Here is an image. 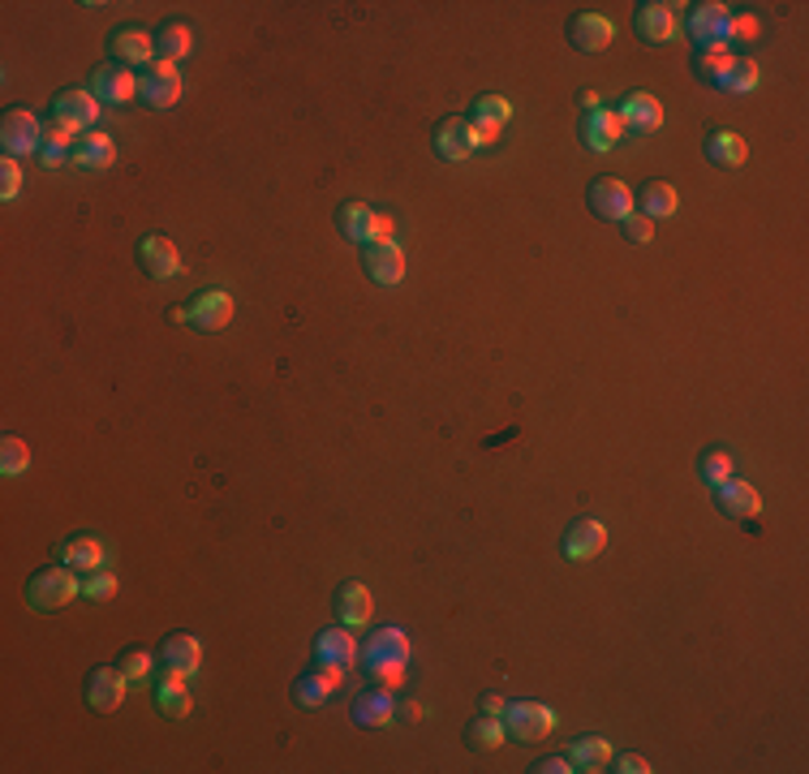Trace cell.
I'll return each mask as SVG.
<instances>
[{"instance_id":"1","label":"cell","mask_w":809,"mask_h":774,"mask_svg":"<svg viewBox=\"0 0 809 774\" xmlns=\"http://www.w3.org/2000/svg\"><path fill=\"white\" fill-rule=\"evenodd\" d=\"M409 655H413V646H409V637H404V628L397 624H384V628H375L370 637H366L363 646V667L370 671V680H379V684H397L404 676V667H409Z\"/></svg>"},{"instance_id":"2","label":"cell","mask_w":809,"mask_h":774,"mask_svg":"<svg viewBox=\"0 0 809 774\" xmlns=\"http://www.w3.org/2000/svg\"><path fill=\"white\" fill-rule=\"evenodd\" d=\"M74 598H82V580L78 568H70V564L43 568L27 580V607H35V611H61Z\"/></svg>"},{"instance_id":"3","label":"cell","mask_w":809,"mask_h":774,"mask_svg":"<svg viewBox=\"0 0 809 774\" xmlns=\"http://www.w3.org/2000/svg\"><path fill=\"white\" fill-rule=\"evenodd\" d=\"M504 732L508 740H517V744H534V740H547V735L556 732V710L551 705H543V701H508L504 705Z\"/></svg>"},{"instance_id":"4","label":"cell","mask_w":809,"mask_h":774,"mask_svg":"<svg viewBox=\"0 0 809 774\" xmlns=\"http://www.w3.org/2000/svg\"><path fill=\"white\" fill-rule=\"evenodd\" d=\"M728 22L732 9L719 0H706V4H693L689 9V39L697 43V52H728Z\"/></svg>"},{"instance_id":"5","label":"cell","mask_w":809,"mask_h":774,"mask_svg":"<svg viewBox=\"0 0 809 774\" xmlns=\"http://www.w3.org/2000/svg\"><path fill=\"white\" fill-rule=\"evenodd\" d=\"M336 229L345 232L349 241H358V245H375V241H392L397 220L384 216V211H370L366 202H345L336 211Z\"/></svg>"},{"instance_id":"6","label":"cell","mask_w":809,"mask_h":774,"mask_svg":"<svg viewBox=\"0 0 809 774\" xmlns=\"http://www.w3.org/2000/svg\"><path fill=\"white\" fill-rule=\"evenodd\" d=\"M233 310H238V302L224 289H202L190 306L177 310V323H190L195 332H224L233 323Z\"/></svg>"},{"instance_id":"7","label":"cell","mask_w":809,"mask_h":774,"mask_svg":"<svg viewBox=\"0 0 809 774\" xmlns=\"http://www.w3.org/2000/svg\"><path fill=\"white\" fill-rule=\"evenodd\" d=\"M138 100H143L147 108H156V113L172 108V104L181 100V74H177V65L156 56V61L138 74Z\"/></svg>"},{"instance_id":"8","label":"cell","mask_w":809,"mask_h":774,"mask_svg":"<svg viewBox=\"0 0 809 774\" xmlns=\"http://www.w3.org/2000/svg\"><path fill=\"white\" fill-rule=\"evenodd\" d=\"M52 121L65 129V134H91L95 129V121H99V100L91 95V91H82V86H74V91H61L56 100H52Z\"/></svg>"},{"instance_id":"9","label":"cell","mask_w":809,"mask_h":774,"mask_svg":"<svg viewBox=\"0 0 809 774\" xmlns=\"http://www.w3.org/2000/svg\"><path fill=\"white\" fill-rule=\"evenodd\" d=\"M0 147L9 159H22V155L40 151L43 147V125L31 108H9L0 121Z\"/></svg>"},{"instance_id":"10","label":"cell","mask_w":809,"mask_h":774,"mask_svg":"<svg viewBox=\"0 0 809 774\" xmlns=\"http://www.w3.org/2000/svg\"><path fill=\"white\" fill-rule=\"evenodd\" d=\"M633 31H638V39H647V43H672L676 31H681V4H672V0H647V4H638Z\"/></svg>"},{"instance_id":"11","label":"cell","mask_w":809,"mask_h":774,"mask_svg":"<svg viewBox=\"0 0 809 774\" xmlns=\"http://www.w3.org/2000/svg\"><path fill=\"white\" fill-rule=\"evenodd\" d=\"M138 263L143 271L151 275V280H177L181 275V250H177V241L172 237H164V232H151V237H143L138 241Z\"/></svg>"},{"instance_id":"12","label":"cell","mask_w":809,"mask_h":774,"mask_svg":"<svg viewBox=\"0 0 809 774\" xmlns=\"http://www.w3.org/2000/svg\"><path fill=\"white\" fill-rule=\"evenodd\" d=\"M431 143H435V155L448 159V164H461V159H470V155L483 147L479 134H474V125H470V116H452L444 125H435Z\"/></svg>"},{"instance_id":"13","label":"cell","mask_w":809,"mask_h":774,"mask_svg":"<svg viewBox=\"0 0 809 774\" xmlns=\"http://www.w3.org/2000/svg\"><path fill=\"white\" fill-rule=\"evenodd\" d=\"M590 211L599 216V220H616V224H624L638 207H633V190L624 186V181H616V177H599L595 186H590Z\"/></svg>"},{"instance_id":"14","label":"cell","mask_w":809,"mask_h":774,"mask_svg":"<svg viewBox=\"0 0 809 774\" xmlns=\"http://www.w3.org/2000/svg\"><path fill=\"white\" fill-rule=\"evenodd\" d=\"M711 500H715V508L728 521H758V512H763V495L749 482H740V478H728V482L711 487Z\"/></svg>"},{"instance_id":"15","label":"cell","mask_w":809,"mask_h":774,"mask_svg":"<svg viewBox=\"0 0 809 774\" xmlns=\"http://www.w3.org/2000/svg\"><path fill=\"white\" fill-rule=\"evenodd\" d=\"M603 546H607V525L599 521V516H581V521H572V525L565 530V538H560V551H565V559H572V564L595 559Z\"/></svg>"},{"instance_id":"16","label":"cell","mask_w":809,"mask_h":774,"mask_svg":"<svg viewBox=\"0 0 809 774\" xmlns=\"http://www.w3.org/2000/svg\"><path fill=\"white\" fill-rule=\"evenodd\" d=\"M108 52L117 56V65H129V70H147L156 61V35L143 31V27H122L108 39Z\"/></svg>"},{"instance_id":"17","label":"cell","mask_w":809,"mask_h":774,"mask_svg":"<svg viewBox=\"0 0 809 774\" xmlns=\"http://www.w3.org/2000/svg\"><path fill=\"white\" fill-rule=\"evenodd\" d=\"M91 95L99 104H117L122 108L129 100H138V74L129 65H104V70L91 74Z\"/></svg>"},{"instance_id":"18","label":"cell","mask_w":809,"mask_h":774,"mask_svg":"<svg viewBox=\"0 0 809 774\" xmlns=\"http://www.w3.org/2000/svg\"><path fill=\"white\" fill-rule=\"evenodd\" d=\"M363 263L366 275L384 289H397L404 280V250L397 241H375V245H363Z\"/></svg>"},{"instance_id":"19","label":"cell","mask_w":809,"mask_h":774,"mask_svg":"<svg viewBox=\"0 0 809 774\" xmlns=\"http://www.w3.org/2000/svg\"><path fill=\"white\" fill-rule=\"evenodd\" d=\"M125 689H129V680L122 676V667H95L86 676V705L99 714H113L125 701Z\"/></svg>"},{"instance_id":"20","label":"cell","mask_w":809,"mask_h":774,"mask_svg":"<svg viewBox=\"0 0 809 774\" xmlns=\"http://www.w3.org/2000/svg\"><path fill=\"white\" fill-rule=\"evenodd\" d=\"M568 39H572L577 52L595 56V52H603V48L616 43V22L603 18V13H577V18L568 22Z\"/></svg>"},{"instance_id":"21","label":"cell","mask_w":809,"mask_h":774,"mask_svg":"<svg viewBox=\"0 0 809 774\" xmlns=\"http://www.w3.org/2000/svg\"><path fill=\"white\" fill-rule=\"evenodd\" d=\"M113 159H117V143H113L104 129H91V134H78V138H74L70 164L82 168V172H104V168H113Z\"/></svg>"},{"instance_id":"22","label":"cell","mask_w":809,"mask_h":774,"mask_svg":"<svg viewBox=\"0 0 809 774\" xmlns=\"http://www.w3.org/2000/svg\"><path fill=\"white\" fill-rule=\"evenodd\" d=\"M61 564L78 568V573H99L108 568V542H99L95 534H78V538H65L61 551H56Z\"/></svg>"},{"instance_id":"23","label":"cell","mask_w":809,"mask_h":774,"mask_svg":"<svg viewBox=\"0 0 809 774\" xmlns=\"http://www.w3.org/2000/svg\"><path fill=\"white\" fill-rule=\"evenodd\" d=\"M332 607H336V619H340L345 628H363V624H370V616H375V598H370V589H366L363 580H345V585L336 589Z\"/></svg>"},{"instance_id":"24","label":"cell","mask_w":809,"mask_h":774,"mask_svg":"<svg viewBox=\"0 0 809 774\" xmlns=\"http://www.w3.org/2000/svg\"><path fill=\"white\" fill-rule=\"evenodd\" d=\"M358 662V641L345 632V628H324L315 637V667H336V671H349Z\"/></svg>"},{"instance_id":"25","label":"cell","mask_w":809,"mask_h":774,"mask_svg":"<svg viewBox=\"0 0 809 774\" xmlns=\"http://www.w3.org/2000/svg\"><path fill=\"white\" fill-rule=\"evenodd\" d=\"M470 125H474V134H479V143H495L500 138V129L513 121V104L504 100V95H483V100H474V108H470Z\"/></svg>"},{"instance_id":"26","label":"cell","mask_w":809,"mask_h":774,"mask_svg":"<svg viewBox=\"0 0 809 774\" xmlns=\"http://www.w3.org/2000/svg\"><path fill=\"white\" fill-rule=\"evenodd\" d=\"M349 719L358 728H388L397 719V697L388 693V689H366L363 697H354Z\"/></svg>"},{"instance_id":"27","label":"cell","mask_w":809,"mask_h":774,"mask_svg":"<svg viewBox=\"0 0 809 774\" xmlns=\"http://www.w3.org/2000/svg\"><path fill=\"white\" fill-rule=\"evenodd\" d=\"M616 113L624 121V129H638V134L663 129V104H659V95H650V91H633Z\"/></svg>"},{"instance_id":"28","label":"cell","mask_w":809,"mask_h":774,"mask_svg":"<svg viewBox=\"0 0 809 774\" xmlns=\"http://www.w3.org/2000/svg\"><path fill=\"white\" fill-rule=\"evenodd\" d=\"M160 658L168 671H177V676L190 680V676H199V667H202V641L199 637H190V632H172V637H164Z\"/></svg>"},{"instance_id":"29","label":"cell","mask_w":809,"mask_h":774,"mask_svg":"<svg viewBox=\"0 0 809 774\" xmlns=\"http://www.w3.org/2000/svg\"><path fill=\"white\" fill-rule=\"evenodd\" d=\"M581 134H586V147H590V151H611V147L624 138V121H620L616 108H603V104H599L595 113H586Z\"/></svg>"},{"instance_id":"30","label":"cell","mask_w":809,"mask_h":774,"mask_svg":"<svg viewBox=\"0 0 809 774\" xmlns=\"http://www.w3.org/2000/svg\"><path fill=\"white\" fill-rule=\"evenodd\" d=\"M340 676H345V671H336V667H311V671L293 684V701L306 705V710L324 705L327 697H336V689H340Z\"/></svg>"},{"instance_id":"31","label":"cell","mask_w":809,"mask_h":774,"mask_svg":"<svg viewBox=\"0 0 809 774\" xmlns=\"http://www.w3.org/2000/svg\"><path fill=\"white\" fill-rule=\"evenodd\" d=\"M633 207H642L647 220H668V216H676L681 194H676V186H668V181H647L642 194H633Z\"/></svg>"},{"instance_id":"32","label":"cell","mask_w":809,"mask_h":774,"mask_svg":"<svg viewBox=\"0 0 809 774\" xmlns=\"http://www.w3.org/2000/svg\"><path fill=\"white\" fill-rule=\"evenodd\" d=\"M611 744L599 740V735H586V740H577L572 749H568V762H572V771L581 774H599V771H611Z\"/></svg>"},{"instance_id":"33","label":"cell","mask_w":809,"mask_h":774,"mask_svg":"<svg viewBox=\"0 0 809 774\" xmlns=\"http://www.w3.org/2000/svg\"><path fill=\"white\" fill-rule=\"evenodd\" d=\"M156 705H160V714H168V719L190 714V689H186V676H177V671H168V667H164V680L156 684Z\"/></svg>"},{"instance_id":"34","label":"cell","mask_w":809,"mask_h":774,"mask_svg":"<svg viewBox=\"0 0 809 774\" xmlns=\"http://www.w3.org/2000/svg\"><path fill=\"white\" fill-rule=\"evenodd\" d=\"M745 155H749L745 138H740V134H732V129H715V134L706 138V159H711V164H719V168H740V164H745Z\"/></svg>"},{"instance_id":"35","label":"cell","mask_w":809,"mask_h":774,"mask_svg":"<svg viewBox=\"0 0 809 774\" xmlns=\"http://www.w3.org/2000/svg\"><path fill=\"white\" fill-rule=\"evenodd\" d=\"M195 52V31L186 27V22H168V27H160L156 31V56L160 61H181V56H190Z\"/></svg>"},{"instance_id":"36","label":"cell","mask_w":809,"mask_h":774,"mask_svg":"<svg viewBox=\"0 0 809 774\" xmlns=\"http://www.w3.org/2000/svg\"><path fill=\"white\" fill-rule=\"evenodd\" d=\"M504 740H508V732H504V719H500V714H479V719L470 723V732H465V744H470V749H486V753L500 749Z\"/></svg>"},{"instance_id":"37","label":"cell","mask_w":809,"mask_h":774,"mask_svg":"<svg viewBox=\"0 0 809 774\" xmlns=\"http://www.w3.org/2000/svg\"><path fill=\"white\" fill-rule=\"evenodd\" d=\"M758 82H763V70H758V61H754V56H732V70H728V77H724V86H719V91L749 95V91H758Z\"/></svg>"},{"instance_id":"38","label":"cell","mask_w":809,"mask_h":774,"mask_svg":"<svg viewBox=\"0 0 809 774\" xmlns=\"http://www.w3.org/2000/svg\"><path fill=\"white\" fill-rule=\"evenodd\" d=\"M70 155H74V134H65L61 125L43 129V147H40L43 168H61V164H70Z\"/></svg>"},{"instance_id":"39","label":"cell","mask_w":809,"mask_h":774,"mask_svg":"<svg viewBox=\"0 0 809 774\" xmlns=\"http://www.w3.org/2000/svg\"><path fill=\"white\" fill-rule=\"evenodd\" d=\"M732 70V52H697L693 56V74L706 86H724V77Z\"/></svg>"},{"instance_id":"40","label":"cell","mask_w":809,"mask_h":774,"mask_svg":"<svg viewBox=\"0 0 809 774\" xmlns=\"http://www.w3.org/2000/svg\"><path fill=\"white\" fill-rule=\"evenodd\" d=\"M697 478H702L706 487L728 482L732 478V452H724V448H706V452L697 457Z\"/></svg>"},{"instance_id":"41","label":"cell","mask_w":809,"mask_h":774,"mask_svg":"<svg viewBox=\"0 0 809 774\" xmlns=\"http://www.w3.org/2000/svg\"><path fill=\"white\" fill-rule=\"evenodd\" d=\"M27 469H31V448H27V439H13V435H9V439L0 443V473H4V478H22Z\"/></svg>"},{"instance_id":"42","label":"cell","mask_w":809,"mask_h":774,"mask_svg":"<svg viewBox=\"0 0 809 774\" xmlns=\"http://www.w3.org/2000/svg\"><path fill=\"white\" fill-rule=\"evenodd\" d=\"M113 594H117V577H113L108 568L86 573V580H82V598H91V603H108Z\"/></svg>"},{"instance_id":"43","label":"cell","mask_w":809,"mask_h":774,"mask_svg":"<svg viewBox=\"0 0 809 774\" xmlns=\"http://www.w3.org/2000/svg\"><path fill=\"white\" fill-rule=\"evenodd\" d=\"M151 667H156V662H151V655H147V650H125V655H122V676L129 680V684H143Z\"/></svg>"},{"instance_id":"44","label":"cell","mask_w":809,"mask_h":774,"mask_svg":"<svg viewBox=\"0 0 809 774\" xmlns=\"http://www.w3.org/2000/svg\"><path fill=\"white\" fill-rule=\"evenodd\" d=\"M18 190H22V164L4 155V159H0V198H4V202H13Z\"/></svg>"},{"instance_id":"45","label":"cell","mask_w":809,"mask_h":774,"mask_svg":"<svg viewBox=\"0 0 809 774\" xmlns=\"http://www.w3.org/2000/svg\"><path fill=\"white\" fill-rule=\"evenodd\" d=\"M620 229H624V237H629L633 245H650V241H654V220L638 216V211H633V216H629V220H624Z\"/></svg>"},{"instance_id":"46","label":"cell","mask_w":809,"mask_h":774,"mask_svg":"<svg viewBox=\"0 0 809 774\" xmlns=\"http://www.w3.org/2000/svg\"><path fill=\"white\" fill-rule=\"evenodd\" d=\"M754 35H758V18H749V13H732L728 43H740V39H754Z\"/></svg>"},{"instance_id":"47","label":"cell","mask_w":809,"mask_h":774,"mask_svg":"<svg viewBox=\"0 0 809 774\" xmlns=\"http://www.w3.org/2000/svg\"><path fill=\"white\" fill-rule=\"evenodd\" d=\"M611 771H620V774H650L654 766H650L647 757H638V753H620V757H611Z\"/></svg>"},{"instance_id":"48","label":"cell","mask_w":809,"mask_h":774,"mask_svg":"<svg viewBox=\"0 0 809 774\" xmlns=\"http://www.w3.org/2000/svg\"><path fill=\"white\" fill-rule=\"evenodd\" d=\"M529 774H572V762L568 757H538Z\"/></svg>"},{"instance_id":"49","label":"cell","mask_w":809,"mask_h":774,"mask_svg":"<svg viewBox=\"0 0 809 774\" xmlns=\"http://www.w3.org/2000/svg\"><path fill=\"white\" fill-rule=\"evenodd\" d=\"M504 705H508V697L483 693V714H504Z\"/></svg>"}]
</instances>
